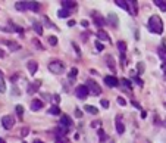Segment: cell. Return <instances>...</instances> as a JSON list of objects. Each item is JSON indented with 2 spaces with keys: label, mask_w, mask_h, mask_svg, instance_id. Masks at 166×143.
I'll return each instance as SVG.
<instances>
[{
  "label": "cell",
  "mask_w": 166,
  "mask_h": 143,
  "mask_svg": "<svg viewBox=\"0 0 166 143\" xmlns=\"http://www.w3.org/2000/svg\"><path fill=\"white\" fill-rule=\"evenodd\" d=\"M148 28H150V31L156 33V34L163 33V22H162L159 15H151L148 18Z\"/></svg>",
  "instance_id": "obj_1"
},
{
  "label": "cell",
  "mask_w": 166,
  "mask_h": 143,
  "mask_svg": "<svg viewBox=\"0 0 166 143\" xmlns=\"http://www.w3.org/2000/svg\"><path fill=\"white\" fill-rule=\"evenodd\" d=\"M49 69L53 74H62L63 71H65V65H63L60 61H52L49 63Z\"/></svg>",
  "instance_id": "obj_2"
},
{
  "label": "cell",
  "mask_w": 166,
  "mask_h": 143,
  "mask_svg": "<svg viewBox=\"0 0 166 143\" xmlns=\"http://www.w3.org/2000/svg\"><path fill=\"white\" fill-rule=\"evenodd\" d=\"M87 87H88V90L93 93V95H96V96H99V95H101V89H100V86L94 81V80H87Z\"/></svg>",
  "instance_id": "obj_3"
},
{
  "label": "cell",
  "mask_w": 166,
  "mask_h": 143,
  "mask_svg": "<svg viewBox=\"0 0 166 143\" xmlns=\"http://www.w3.org/2000/svg\"><path fill=\"white\" fill-rule=\"evenodd\" d=\"M2 125H3V128L10 130L12 127L15 125V118H13L12 115H5V116H2Z\"/></svg>",
  "instance_id": "obj_4"
},
{
  "label": "cell",
  "mask_w": 166,
  "mask_h": 143,
  "mask_svg": "<svg viewBox=\"0 0 166 143\" xmlns=\"http://www.w3.org/2000/svg\"><path fill=\"white\" fill-rule=\"evenodd\" d=\"M88 93H90V90H88L87 86H78L75 90V96L78 99H85L88 96Z\"/></svg>",
  "instance_id": "obj_5"
},
{
  "label": "cell",
  "mask_w": 166,
  "mask_h": 143,
  "mask_svg": "<svg viewBox=\"0 0 166 143\" xmlns=\"http://www.w3.org/2000/svg\"><path fill=\"white\" fill-rule=\"evenodd\" d=\"M105 84H106L107 87H116V86L119 84V81H118L116 77H113V75H106V77H105Z\"/></svg>",
  "instance_id": "obj_6"
},
{
  "label": "cell",
  "mask_w": 166,
  "mask_h": 143,
  "mask_svg": "<svg viewBox=\"0 0 166 143\" xmlns=\"http://www.w3.org/2000/svg\"><path fill=\"white\" fill-rule=\"evenodd\" d=\"M93 19H94V22H96L97 27H103L105 22H106V19L101 16V15H99L97 12H93Z\"/></svg>",
  "instance_id": "obj_7"
},
{
  "label": "cell",
  "mask_w": 166,
  "mask_h": 143,
  "mask_svg": "<svg viewBox=\"0 0 166 143\" xmlns=\"http://www.w3.org/2000/svg\"><path fill=\"white\" fill-rule=\"evenodd\" d=\"M110 25H112V27L113 28H116L118 27V24H119V19H118V16L116 15H115V14H109L107 15V19H106Z\"/></svg>",
  "instance_id": "obj_8"
},
{
  "label": "cell",
  "mask_w": 166,
  "mask_h": 143,
  "mask_svg": "<svg viewBox=\"0 0 166 143\" xmlns=\"http://www.w3.org/2000/svg\"><path fill=\"white\" fill-rule=\"evenodd\" d=\"M40 84H41V80H37V81H34L32 84H30V87H28V93L30 95H34L38 89H40Z\"/></svg>",
  "instance_id": "obj_9"
},
{
  "label": "cell",
  "mask_w": 166,
  "mask_h": 143,
  "mask_svg": "<svg viewBox=\"0 0 166 143\" xmlns=\"http://www.w3.org/2000/svg\"><path fill=\"white\" fill-rule=\"evenodd\" d=\"M60 125H63L66 130H68V127L72 125V121L69 120V116H68V115H62V118H60Z\"/></svg>",
  "instance_id": "obj_10"
},
{
  "label": "cell",
  "mask_w": 166,
  "mask_h": 143,
  "mask_svg": "<svg viewBox=\"0 0 166 143\" xmlns=\"http://www.w3.org/2000/svg\"><path fill=\"white\" fill-rule=\"evenodd\" d=\"M3 43H5V44H6V46H7L10 50H13V52H16V50H19V49H21V46H19L18 43H15V42H9V40H5Z\"/></svg>",
  "instance_id": "obj_11"
},
{
  "label": "cell",
  "mask_w": 166,
  "mask_h": 143,
  "mask_svg": "<svg viewBox=\"0 0 166 143\" xmlns=\"http://www.w3.org/2000/svg\"><path fill=\"white\" fill-rule=\"evenodd\" d=\"M43 108V102L41 100H38V99H34L31 102V109L32 111H38V109H41Z\"/></svg>",
  "instance_id": "obj_12"
},
{
  "label": "cell",
  "mask_w": 166,
  "mask_h": 143,
  "mask_svg": "<svg viewBox=\"0 0 166 143\" xmlns=\"http://www.w3.org/2000/svg\"><path fill=\"white\" fill-rule=\"evenodd\" d=\"M60 5H62V9H74L75 6H76V2H68V0H63V2H60Z\"/></svg>",
  "instance_id": "obj_13"
},
{
  "label": "cell",
  "mask_w": 166,
  "mask_h": 143,
  "mask_svg": "<svg viewBox=\"0 0 166 143\" xmlns=\"http://www.w3.org/2000/svg\"><path fill=\"white\" fill-rule=\"evenodd\" d=\"M115 3H116L119 7H122V9H125V10H128L130 14H131V9H130V3H128V2H125V0H116Z\"/></svg>",
  "instance_id": "obj_14"
},
{
  "label": "cell",
  "mask_w": 166,
  "mask_h": 143,
  "mask_svg": "<svg viewBox=\"0 0 166 143\" xmlns=\"http://www.w3.org/2000/svg\"><path fill=\"white\" fill-rule=\"evenodd\" d=\"M28 69H30V72L34 75V74L37 72V69H38V63H37L35 61H30V62H28Z\"/></svg>",
  "instance_id": "obj_15"
},
{
  "label": "cell",
  "mask_w": 166,
  "mask_h": 143,
  "mask_svg": "<svg viewBox=\"0 0 166 143\" xmlns=\"http://www.w3.org/2000/svg\"><path fill=\"white\" fill-rule=\"evenodd\" d=\"M32 28H34V31H35L38 35H41V34H43V27H41V24H40V22L34 21V22H32Z\"/></svg>",
  "instance_id": "obj_16"
},
{
  "label": "cell",
  "mask_w": 166,
  "mask_h": 143,
  "mask_svg": "<svg viewBox=\"0 0 166 143\" xmlns=\"http://www.w3.org/2000/svg\"><path fill=\"white\" fill-rule=\"evenodd\" d=\"M97 37L100 38V40H103V42H110V38H109V34H107L106 31H103V30H100V31L97 33Z\"/></svg>",
  "instance_id": "obj_17"
},
{
  "label": "cell",
  "mask_w": 166,
  "mask_h": 143,
  "mask_svg": "<svg viewBox=\"0 0 166 143\" xmlns=\"http://www.w3.org/2000/svg\"><path fill=\"white\" fill-rule=\"evenodd\" d=\"M15 7H16L18 10H21V12L28 10V5H27V2H16V3H15Z\"/></svg>",
  "instance_id": "obj_18"
},
{
  "label": "cell",
  "mask_w": 166,
  "mask_h": 143,
  "mask_svg": "<svg viewBox=\"0 0 166 143\" xmlns=\"http://www.w3.org/2000/svg\"><path fill=\"white\" fill-rule=\"evenodd\" d=\"M153 3H155V5L160 9V10H163V12L166 10V0H155Z\"/></svg>",
  "instance_id": "obj_19"
},
{
  "label": "cell",
  "mask_w": 166,
  "mask_h": 143,
  "mask_svg": "<svg viewBox=\"0 0 166 143\" xmlns=\"http://www.w3.org/2000/svg\"><path fill=\"white\" fill-rule=\"evenodd\" d=\"M115 125H116L118 134H123V133H125V125L122 124V121H118V120H116V124H115Z\"/></svg>",
  "instance_id": "obj_20"
},
{
  "label": "cell",
  "mask_w": 166,
  "mask_h": 143,
  "mask_svg": "<svg viewBox=\"0 0 166 143\" xmlns=\"http://www.w3.org/2000/svg\"><path fill=\"white\" fill-rule=\"evenodd\" d=\"M88 114H94V115H97L99 114V109L96 108V106H93V105H85V108H84Z\"/></svg>",
  "instance_id": "obj_21"
},
{
  "label": "cell",
  "mask_w": 166,
  "mask_h": 143,
  "mask_svg": "<svg viewBox=\"0 0 166 143\" xmlns=\"http://www.w3.org/2000/svg\"><path fill=\"white\" fill-rule=\"evenodd\" d=\"M27 5H28V9H31L34 12H37L38 9H40V5H38L37 2H27Z\"/></svg>",
  "instance_id": "obj_22"
},
{
  "label": "cell",
  "mask_w": 166,
  "mask_h": 143,
  "mask_svg": "<svg viewBox=\"0 0 166 143\" xmlns=\"http://www.w3.org/2000/svg\"><path fill=\"white\" fill-rule=\"evenodd\" d=\"M118 49L121 52V55H125V52H126V43L125 42H118Z\"/></svg>",
  "instance_id": "obj_23"
},
{
  "label": "cell",
  "mask_w": 166,
  "mask_h": 143,
  "mask_svg": "<svg viewBox=\"0 0 166 143\" xmlns=\"http://www.w3.org/2000/svg\"><path fill=\"white\" fill-rule=\"evenodd\" d=\"M57 16H59V18H68V16H69V10H68V9H60V10L57 12Z\"/></svg>",
  "instance_id": "obj_24"
},
{
  "label": "cell",
  "mask_w": 166,
  "mask_h": 143,
  "mask_svg": "<svg viewBox=\"0 0 166 143\" xmlns=\"http://www.w3.org/2000/svg\"><path fill=\"white\" fill-rule=\"evenodd\" d=\"M144 69H146L144 62H138V63H137V71H138V74H143V72H144Z\"/></svg>",
  "instance_id": "obj_25"
},
{
  "label": "cell",
  "mask_w": 166,
  "mask_h": 143,
  "mask_svg": "<svg viewBox=\"0 0 166 143\" xmlns=\"http://www.w3.org/2000/svg\"><path fill=\"white\" fill-rule=\"evenodd\" d=\"M49 114H52V115H59L60 114V109H59V106H52V108H50L49 109Z\"/></svg>",
  "instance_id": "obj_26"
},
{
  "label": "cell",
  "mask_w": 166,
  "mask_h": 143,
  "mask_svg": "<svg viewBox=\"0 0 166 143\" xmlns=\"http://www.w3.org/2000/svg\"><path fill=\"white\" fill-rule=\"evenodd\" d=\"M106 61H107V65H109V68H110V69H115V63H113V58H112L110 55H107V56H106Z\"/></svg>",
  "instance_id": "obj_27"
},
{
  "label": "cell",
  "mask_w": 166,
  "mask_h": 143,
  "mask_svg": "<svg viewBox=\"0 0 166 143\" xmlns=\"http://www.w3.org/2000/svg\"><path fill=\"white\" fill-rule=\"evenodd\" d=\"M47 40H49V43L52 44V46H56V44H57V37H56V35H50Z\"/></svg>",
  "instance_id": "obj_28"
},
{
  "label": "cell",
  "mask_w": 166,
  "mask_h": 143,
  "mask_svg": "<svg viewBox=\"0 0 166 143\" xmlns=\"http://www.w3.org/2000/svg\"><path fill=\"white\" fill-rule=\"evenodd\" d=\"M76 74H78V69H76V68H72L71 72H69V80H75V78H76Z\"/></svg>",
  "instance_id": "obj_29"
},
{
  "label": "cell",
  "mask_w": 166,
  "mask_h": 143,
  "mask_svg": "<svg viewBox=\"0 0 166 143\" xmlns=\"http://www.w3.org/2000/svg\"><path fill=\"white\" fill-rule=\"evenodd\" d=\"M5 92H6V84H5L3 77H0V93H5Z\"/></svg>",
  "instance_id": "obj_30"
},
{
  "label": "cell",
  "mask_w": 166,
  "mask_h": 143,
  "mask_svg": "<svg viewBox=\"0 0 166 143\" xmlns=\"http://www.w3.org/2000/svg\"><path fill=\"white\" fill-rule=\"evenodd\" d=\"M97 134H99V137H100V142H105L106 139H107V136L105 134V131H103V130H99V131H97Z\"/></svg>",
  "instance_id": "obj_31"
},
{
  "label": "cell",
  "mask_w": 166,
  "mask_h": 143,
  "mask_svg": "<svg viewBox=\"0 0 166 143\" xmlns=\"http://www.w3.org/2000/svg\"><path fill=\"white\" fill-rule=\"evenodd\" d=\"M16 114H18V116H19V118H22V114H24V106L22 105H16Z\"/></svg>",
  "instance_id": "obj_32"
},
{
  "label": "cell",
  "mask_w": 166,
  "mask_h": 143,
  "mask_svg": "<svg viewBox=\"0 0 166 143\" xmlns=\"http://www.w3.org/2000/svg\"><path fill=\"white\" fill-rule=\"evenodd\" d=\"M159 55H160V58L165 61V63H166V49H163V47H160L159 49Z\"/></svg>",
  "instance_id": "obj_33"
},
{
  "label": "cell",
  "mask_w": 166,
  "mask_h": 143,
  "mask_svg": "<svg viewBox=\"0 0 166 143\" xmlns=\"http://www.w3.org/2000/svg\"><path fill=\"white\" fill-rule=\"evenodd\" d=\"M121 83H122L125 87H128V89H131V86H132V83H131L128 78H122V80H121Z\"/></svg>",
  "instance_id": "obj_34"
},
{
  "label": "cell",
  "mask_w": 166,
  "mask_h": 143,
  "mask_svg": "<svg viewBox=\"0 0 166 143\" xmlns=\"http://www.w3.org/2000/svg\"><path fill=\"white\" fill-rule=\"evenodd\" d=\"M27 134H30V128H28V127H24V128L21 130V136H22V137H25Z\"/></svg>",
  "instance_id": "obj_35"
},
{
  "label": "cell",
  "mask_w": 166,
  "mask_h": 143,
  "mask_svg": "<svg viewBox=\"0 0 166 143\" xmlns=\"http://www.w3.org/2000/svg\"><path fill=\"white\" fill-rule=\"evenodd\" d=\"M44 24H47L49 27H52V28H57V27H55V25H53L52 22H50V19H49L47 16H44Z\"/></svg>",
  "instance_id": "obj_36"
},
{
  "label": "cell",
  "mask_w": 166,
  "mask_h": 143,
  "mask_svg": "<svg viewBox=\"0 0 166 143\" xmlns=\"http://www.w3.org/2000/svg\"><path fill=\"white\" fill-rule=\"evenodd\" d=\"M101 106H103V108H109V100H106V99H101Z\"/></svg>",
  "instance_id": "obj_37"
},
{
  "label": "cell",
  "mask_w": 166,
  "mask_h": 143,
  "mask_svg": "<svg viewBox=\"0 0 166 143\" xmlns=\"http://www.w3.org/2000/svg\"><path fill=\"white\" fill-rule=\"evenodd\" d=\"M72 46H74V47H75V50H76V55H78V56H81V50H80L78 44H76V43H72Z\"/></svg>",
  "instance_id": "obj_38"
},
{
  "label": "cell",
  "mask_w": 166,
  "mask_h": 143,
  "mask_svg": "<svg viewBox=\"0 0 166 143\" xmlns=\"http://www.w3.org/2000/svg\"><path fill=\"white\" fill-rule=\"evenodd\" d=\"M96 47H97V50H99V52H101V50L105 49V47H103V44H101L100 42H96Z\"/></svg>",
  "instance_id": "obj_39"
},
{
  "label": "cell",
  "mask_w": 166,
  "mask_h": 143,
  "mask_svg": "<svg viewBox=\"0 0 166 143\" xmlns=\"http://www.w3.org/2000/svg\"><path fill=\"white\" fill-rule=\"evenodd\" d=\"M118 103L121 106H125L126 105V102H125V99H122V97H118Z\"/></svg>",
  "instance_id": "obj_40"
},
{
  "label": "cell",
  "mask_w": 166,
  "mask_h": 143,
  "mask_svg": "<svg viewBox=\"0 0 166 143\" xmlns=\"http://www.w3.org/2000/svg\"><path fill=\"white\" fill-rule=\"evenodd\" d=\"M134 80H135V83H137L138 86H143V84H144V83H143V80H140V78H138V77H135V78H134Z\"/></svg>",
  "instance_id": "obj_41"
},
{
  "label": "cell",
  "mask_w": 166,
  "mask_h": 143,
  "mask_svg": "<svg viewBox=\"0 0 166 143\" xmlns=\"http://www.w3.org/2000/svg\"><path fill=\"white\" fill-rule=\"evenodd\" d=\"M53 97H55V102H57V103L60 102V96H59V95H55Z\"/></svg>",
  "instance_id": "obj_42"
},
{
  "label": "cell",
  "mask_w": 166,
  "mask_h": 143,
  "mask_svg": "<svg viewBox=\"0 0 166 143\" xmlns=\"http://www.w3.org/2000/svg\"><path fill=\"white\" fill-rule=\"evenodd\" d=\"M81 25H82V27H85V28H87V27H88V21H85V19H84V21L81 22Z\"/></svg>",
  "instance_id": "obj_43"
},
{
  "label": "cell",
  "mask_w": 166,
  "mask_h": 143,
  "mask_svg": "<svg viewBox=\"0 0 166 143\" xmlns=\"http://www.w3.org/2000/svg\"><path fill=\"white\" fill-rule=\"evenodd\" d=\"M132 105H134L135 108H138V109H141V106H140V103H137V102H132Z\"/></svg>",
  "instance_id": "obj_44"
},
{
  "label": "cell",
  "mask_w": 166,
  "mask_h": 143,
  "mask_svg": "<svg viewBox=\"0 0 166 143\" xmlns=\"http://www.w3.org/2000/svg\"><path fill=\"white\" fill-rule=\"evenodd\" d=\"M72 25H75V21H72V19H71V21L68 22V27H72Z\"/></svg>",
  "instance_id": "obj_45"
},
{
  "label": "cell",
  "mask_w": 166,
  "mask_h": 143,
  "mask_svg": "<svg viewBox=\"0 0 166 143\" xmlns=\"http://www.w3.org/2000/svg\"><path fill=\"white\" fill-rule=\"evenodd\" d=\"M13 95H19V90L16 87H13Z\"/></svg>",
  "instance_id": "obj_46"
},
{
  "label": "cell",
  "mask_w": 166,
  "mask_h": 143,
  "mask_svg": "<svg viewBox=\"0 0 166 143\" xmlns=\"http://www.w3.org/2000/svg\"><path fill=\"white\" fill-rule=\"evenodd\" d=\"M99 124H100V123H99V121H96V123H91V127H97V125H99Z\"/></svg>",
  "instance_id": "obj_47"
},
{
  "label": "cell",
  "mask_w": 166,
  "mask_h": 143,
  "mask_svg": "<svg viewBox=\"0 0 166 143\" xmlns=\"http://www.w3.org/2000/svg\"><path fill=\"white\" fill-rule=\"evenodd\" d=\"M56 143H65V140H62V139H60V140H56Z\"/></svg>",
  "instance_id": "obj_48"
},
{
  "label": "cell",
  "mask_w": 166,
  "mask_h": 143,
  "mask_svg": "<svg viewBox=\"0 0 166 143\" xmlns=\"http://www.w3.org/2000/svg\"><path fill=\"white\" fill-rule=\"evenodd\" d=\"M3 56H5V53H3L2 50H0V58H3Z\"/></svg>",
  "instance_id": "obj_49"
},
{
  "label": "cell",
  "mask_w": 166,
  "mask_h": 143,
  "mask_svg": "<svg viewBox=\"0 0 166 143\" xmlns=\"http://www.w3.org/2000/svg\"><path fill=\"white\" fill-rule=\"evenodd\" d=\"M0 143H5V140H3V139H0Z\"/></svg>",
  "instance_id": "obj_50"
},
{
  "label": "cell",
  "mask_w": 166,
  "mask_h": 143,
  "mask_svg": "<svg viewBox=\"0 0 166 143\" xmlns=\"http://www.w3.org/2000/svg\"><path fill=\"white\" fill-rule=\"evenodd\" d=\"M0 77H2V71H0Z\"/></svg>",
  "instance_id": "obj_51"
},
{
  "label": "cell",
  "mask_w": 166,
  "mask_h": 143,
  "mask_svg": "<svg viewBox=\"0 0 166 143\" xmlns=\"http://www.w3.org/2000/svg\"><path fill=\"white\" fill-rule=\"evenodd\" d=\"M24 143H25V142H24Z\"/></svg>",
  "instance_id": "obj_52"
}]
</instances>
